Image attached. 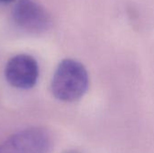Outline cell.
I'll list each match as a JSON object with an SVG mask.
<instances>
[{
  "mask_svg": "<svg viewBox=\"0 0 154 153\" xmlns=\"http://www.w3.org/2000/svg\"><path fill=\"white\" fill-rule=\"evenodd\" d=\"M15 0H0V3L2 4H10V3H13L14 2Z\"/></svg>",
  "mask_w": 154,
  "mask_h": 153,
  "instance_id": "cell-5",
  "label": "cell"
},
{
  "mask_svg": "<svg viewBox=\"0 0 154 153\" xmlns=\"http://www.w3.org/2000/svg\"><path fill=\"white\" fill-rule=\"evenodd\" d=\"M12 16L15 25L29 33H42L51 25L48 12L33 0H18L14 6Z\"/></svg>",
  "mask_w": 154,
  "mask_h": 153,
  "instance_id": "cell-2",
  "label": "cell"
},
{
  "mask_svg": "<svg viewBox=\"0 0 154 153\" xmlns=\"http://www.w3.org/2000/svg\"><path fill=\"white\" fill-rule=\"evenodd\" d=\"M5 77L6 81L15 88H32L39 78L38 62L29 54H17L7 61Z\"/></svg>",
  "mask_w": 154,
  "mask_h": 153,
  "instance_id": "cell-3",
  "label": "cell"
},
{
  "mask_svg": "<svg viewBox=\"0 0 154 153\" xmlns=\"http://www.w3.org/2000/svg\"><path fill=\"white\" fill-rule=\"evenodd\" d=\"M88 74L79 61L63 60L57 67L51 80L53 96L63 102L79 99L88 88Z\"/></svg>",
  "mask_w": 154,
  "mask_h": 153,
  "instance_id": "cell-1",
  "label": "cell"
},
{
  "mask_svg": "<svg viewBox=\"0 0 154 153\" xmlns=\"http://www.w3.org/2000/svg\"><path fill=\"white\" fill-rule=\"evenodd\" d=\"M50 137L41 128L23 130L0 144V153H48Z\"/></svg>",
  "mask_w": 154,
  "mask_h": 153,
  "instance_id": "cell-4",
  "label": "cell"
}]
</instances>
